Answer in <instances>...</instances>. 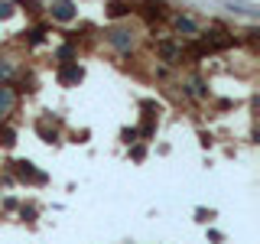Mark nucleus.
<instances>
[{
  "mask_svg": "<svg viewBox=\"0 0 260 244\" xmlns=\"http://www.w3.org/2000/svg\"><path fill=\"white\" fill-rule=\"evenodd\" d=\"M49 13H52V20L69 23V20H75V4H72V0H52V4H49Z\"/></svg>",
  "mask_w": 260,
  "mask_h": 244,
  "instance_id": "1",
  "label": "nucleus"
},
{
  "mask_svg": "<svg viewBox=\"0 0 260 244\" xmlns=\"http://www.w3.org/2000/svg\"><path fill=\"white\" fill-rule=\"evenodd\" d=\"M81 78H85V72H81L78 62H62L59 65V81L62 85H78Z\"/></svg>",
  "mask_w": 260,
  "mask_h": 244,
  "instance_id": "2",
  "label": "nucleus"
},
{
  "mask_svg": "<svg viewBox=\"0 0 260 244\" xmlns=\"http://www.w3.org/2000/svg\"><path fill=\"white\" fill-rule=\"evenodd\" d=\"M10 166H13V173L20 176V179H29V182H46V173H36L29 160H16V163H10Z\"/></svg>",
  "mask_w": 260,
  "mask_h": 244,
  "instance_id": "3",
  "label": "nucleus"
},
{
  "mask_svg": "<svg viewBox=\"0 0 260 244\" xmlns=\"http://www.w3.org/2000/svg\"><path fill=\"white\" fill-rule=\"evenodd\" d=\"M140 13L146 20H162L166 16V4L162 0H140Z\"/></svg>",
  "mask_w": 260,
  "mask_h": 244,
  "instance_id": "4",
  "label": "nucleus"
},
{
  "mask_svg": "<svg viewBox=\"0 0 260 244\" xmlns=\"http://www.w3.org/2000/svg\"><path fill=\"white\" fill-rule=\"evenodd\" d=\"M108 39H111V43L117 46V49H124V52H127L130 46H134V39H130V33H124V29H111V33H108Z\"/></svg>",
  "mask_w": 260,
  "mask_h": 244,
  "instance_id": "5",
  "label": "nucleus"
},
{
  "mask_svg": "<svg viewBox=\"0 0 260 244\" xmlns=\"http://www.w3.org/2000/svg\"><path fill=\"white\" fill-rule=\"evenodd\" d=\"M108 13L114 20H120V16L130 13V0H108Z\"/></svg>",
  "mask_w": 260,
  "mask_h": 244,
  "instance_id": "6",
  "label": "nucleus"
},
{
  "mask_svg": "<svg viewBox=\"0 0 260 244\" xmlns=\"http://www.w3.org/2000/svg\"><path fill=\"white\" fill-rule=\"evenodd\" d=\"M13 101H16V98H13V92H10V88H4V85H0V117L13 111Z\"/></svg>",
  "mask_w": 260,
  "mask_h": 244,
  "instance_id": "7",
  "label": "nucleus"
},
{
  "mask_svg": "<svg viewBox=\"0 0 260 244\" xmlns=\"http://www.w3.org/2000/svg\"><path fill=\"white\" fill-rule=\"evenodd\" d=\"M159 55H162L166 62H176V59H182V49L173 46V43H159Z\"/></svg>",
  "mask_w": 260,
  "mask_h": 244,
  "instance_id": "8",
  "label": "nucleus"
},
{
  "mask_svg": "<svg viewBox=\"0 0 260 244\" xmlns=\"http://www.w3.org/2000/svg\"><path fill=\"white\" fill-rule=\"evenodd\" d=\"M173 26H176L179 33H189V36H195V33H199L195 20H189V16H176V20H173Z\"/></svg>",
  "mask_w": 260,
  "mask_h": 244,
  "instance_id": "9",
  "label": "nucleus"
},
{
  "mask_svg": "<svg viewBox=\"0 0 260 244\" xmlns=\"http://www.w3.org/2000/svg\"><path fill=\"white\" fill-rule=\"evenodd\" d=\"M55 55H59V62H75V46H72V43H65V46H62Z\"/></svg>",
  "mask_w": 260,
  "mask_h": 244,
  "instance_id": "10",
  "label": "nucleus"
},
{
  "mask_svg": "<svg viewBox=\"0 0 260 244\" xmlns=\"http://www.w3.org/2000/svg\"><path fill=\"white\" fill-rule=\"evenodd\" d=\"M0 143H4V146H13L16 143V134H13L10 127H0Z\"/></svg>",
  "mask_w": 260,
  "mask_h": 244,
  "instance_id": "11",
  "label": "nucleus"
},
{
  "mask_svg": "<svg viewBox=\"0 0 260 244\" xmlns=\"http://www.w3.org/2000/svg\"><path fill=\"white\" fill-rule=\"evenodd\" d=\"M36 130L46 137V140H55V130H49V124H46V120H39V124H36Z\"/></svg>",
  "mask_w": 260,
  "mask_h": 244,
  "instance_id": "12",
  "label": "nucleus"
},
{
  "mask_svg": "<svg viewBox=\"0 0 260 244\" xmlns=\"http://www.w3.org/2000/svg\"><path fill=\"white\" fill-rule=\"evenodd\" d=\"M13 13V4H7V0H0V20H4V16H10Z\"/></svg>",
  "mask_w": 260,
  "mask_h": 244,
  "instance_id": "13",
  "label": "nucleus"
},
{
  "mask_svg": "<svg viewBox=\"0 0 260 244\" xmlns=\"http://www.w3.org/2000/svg\"><path fill=\"white\" fill-rule=\"evenodd\" d=\"M29 7V13H39V0H23V10Z\"/></svg>",
  "mask_w": 260,
  "mask_h": 244,
  "instance_id": "14",
  "label": "nucleus"
},
{
  "mask_svg": "<svg viewBox=\"0 0 260 244\" xmlns=\"http://www.w3.org/2000/svg\"><path fill=\"white\" fill-rule=\"evenodd\" d=\"M43 33H46L43 26H39V29H32V33H29V43H39V39H43Z\"/></svg>",
  "mask_w": 260,
  "mask_h": 244,
  "instance_id": "15",
  "label": "nucleus"
},
{
  "mask_svg": "<svg viewBox=\"0 0 260 244\" xmlns=\"http://www.w3.org/2000/svg\"><path fill=\"white\" fill-rule=\"evenodd\" d=\"M7 75H10V65H7V62H0V78H7Z\"/></svg>",
  "mask_w": 260,
  "mask_h": 244,
  "instance_id": "16",
  "label": "nucleus"
}]
</instances>
